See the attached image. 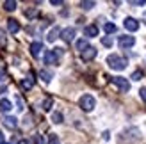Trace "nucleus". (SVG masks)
<instances>
[{
  "label": "nucleus",
  "instance_id": "nucleus-33",
  "mask_svg": "<svg viewBox=\"0 0 146 144\" xmlns=\"http://www.w3.org/2000/svg\"><path fill=\"white\" fill-rule=\"evenodd\" d=\"M5 89H7L5 85H2V87H0V94H2V92H5Z\"/></svg>",
  "mask_w": 146,
  "mask_h": 144
},
{
  "label": "nucleus",
  "instance_id": "nucleus-11",
  "mask_svg": "<svg viewBox=\"0 0 146 144\" xmlns=\"http://www.w3.org/2000/svg\"><path fill=\"white\" fill-rule=\"evenodd\" d=\"M7 30H9L11 34H16L18 30H20V23H18V21L16 20H7Z\"/></svg>",
  "mask_w": 146,
  "mask_h": 144
},
{
  "label": "nucleus",
  "instance_id": "nucleus-27",
  "mask_svg": "<svg viewBox=\"0 0 146 144\" xmlns=\"http://www.w3.org/2000/svg\"><path fill=\"white\" fill-rule=\"evenodd\" d=\"M141 77H143V71H134V75H132L134 80H141Z\"/></svg>",
  "mask_w": 146,
  "mask_h": 144
},
{
  "label": "nucleus",
  "instance_id": "nucleus-23",
  "mask_svg": "<svg viewBox=\"0 0 146 144\" xmlns=\"http://www.w3.org/2000/svg\"><path fill=\"white\" fill-rule=\"evenodd\" d=\"M48 144H61L59 137H57L55 133H50V137H48Z\"/></svg>",
  "mask_w": 146,
  "mask_h": 144
},
{
  "label": "nucleus",
  "instance_id": "nucleus-14",
  "mask_svg": "<svg viewBox=\"0 0 146 144\" xmlns=\"http://www.w3.org/2000/svg\"><path fill=\"white\" fill-rule=\"evenodd\" d=\"M59 34H61V28H59V27H54L52 30L48 32V36H46V39H48L50 43H54V41H55L57 38H59Z\"/></svg>",
  "mask_w": 146,
  "mask_h": 144
},
{
  "label": "nucleus",
  "instance_id": "nucleus-25",
  "mask_svg": "<svg viewBox=\"0 0 146 144\" xmlns=\"http://www.w3.org/2000/svg\"><path fill=\"white\" fill-rule=\"evenodd\" d=\"M104 28H105V32H107V34L116 32V25H114V23H105V27H104Z\"/></svg>",
  "mask_w": 146,
  "mask_h": 144
},
{
  "label": "nucleus",
  "instance_id": "nucleus-9",
  "mask_svg": "<svg viewBox=\"0 0 146 144\" xmlns=\"http://www.w3.org/2000/svg\"><path fill=\"white\" fill-rule=\"evenodd\" d=\"M4 125H5L7 128H11V130H14V128L18 126V119L14 118V116H5V118H4Z\"/></svg>",
  "mask_w": 146,
  "mask_h": 144
},
{
  "label": "nucleus",
  "instance_id": "nucleus-12",
  "mask_svg": "<svg viewBox=\"0 0 146 144\" xmlns=\"http://www.w3.org/2000/svg\"><path fill=\"white\" fill-rule=\"evenodd\" d=\"M32 85H34V77H32V75H27L23 80H21V87H23L25 91L32 89Z\"/></svg>",
  "mask_w": 146,
  "mask_h": 144
},
{
  "label": "nucleus",
  "instance_id": "nucleus-31",
  "mask_svg": "<svg viewBox=\"0 0 146 144\" xmlns=\"http://www.w3.org/2000/svg\"><path fill=\"white\" fill-rule=\"evenodd\" d=\"M4 77H5V71H4L2 68H0V82H2V80H4Z\"/></svg>",
  "mask_w": 146,
  "mask_h": 144
},
{
  "label": "nucleus",
  "instance_id": "nucleus-5",
  "mask_svg": "<svg viewBox=\"0 0 146 144\" xmlns=\"http://www.w3.org/2000/svg\"><path fill=\"white\" fill-rule=\"evenodd\" d=\"M118 45H119V48L127 50V48H132L135 45V39H134V36H121L119 41H118Z\"/></svg>",
  "mask_w": 146,
  "mask_h": 144
},
{
  "label": "nucleus",
  "instance_id": "nucleus-8",
  "mask_svg": "<svg viewBox=\"0 0 146 144\" xmlns=\"http://www.w3.org/2000/svg\"><path fill=\"white\" fill-rule=\"evenodd\" d=\"M123 25H125L127 30L130 32H135L137 28H139V21H137L135 18H125V21H123Z\"/></svg>",
  "mask_w": 146,
  "mask_h": 144
},
{
  "label": "nucleus",
  "instance_id": "nucleus-13",
  "mask_svg": "<svg viewBox=\"0 0 146 144\" xmlns=\"http://www.w3.org/2000/svg\"><path fill=\"white\" fill-rule=\"evenodd\" d=\"M41 50H43V43H39V41H36V43H32V45H31V54L34 57H39Z\"/></svg>",
  "mask_w": 146,
  "mask_h": 144
},
{
  "label": "nucleus",
  "instance_id": "nucleus-10",
  "mask_svg": "<svg viewBox=\"0 0 146 144\" xmlns=\"http://www.w3.org/2000/svg\"><path fill=\"white\" fill-rule=\"evenodd\" d=\"M84 36H87V38H96L98 36V27L96 25H87L84 28Z\"/></svg>",
  "mask_w": 146,
  "mask_h": 144
},
{
  "label": "nucleus",
  "instance_id": "nucleus-21",
  "mask_svg": "<svg viewBox=\"0 0 146 144\" xmlns=\"http://www.w3.org/2000/svg\"><path fill=\"white\" fill-rule=\"evenodd\" d=\"M87 46H89V45H87L86 39H78V41H77V50H80V52H84Z\"/></svg>",
  "mask_w": 146,
  "mask_h": 144
},
{
  "label": "nucleus",
  "instance_id": "nucleus-19",
  "mask_svg": "<svg viewBox=\"0 0 146 144\" xmlns=\"http://www.w3.org/2000/svg\"><path fill=\"white\" fill-rule=\"evenodd\" d=\"M25 16H27V18H31V20L36 18V16H38V9H36V7H31V9H27V11H25Z\"/></svg>",
  "mask_w": 146,
  "mask_h": 144
},
{
  "label": "nucleus",
  "instance_id": "nucleus-36",
  "mask_svg": "<svg viewBox=\"0 0 146 144\" xmlns=\"http://www.w3.org/2000/svg\"><path fill=\"white\" fill-rule=\"evenodd\" d=\"M2 144H9V142H2Z\"/></svg>",
  "mask_w": 146,
  "mask_h": 144
},
{
  "label": "nucleus",
  "instance_id": "nucleus-34",
  "mask_svg": "<svg viewBox=\"0 0 146 144\" xmlns=\"http://www.w3.org/2000/svg\"><path fill=\"white\" fill-rule=\"evenodd\" d=\"M4 142V135H2V132H0V144Z\"/></svg>",
  "mask_w": 146,
  "mask_h": 144
},
{
  "label": "nucleus",
  "instance_id": "nucleus-28",
  "mask_svg": "<svg viewBox=\"0 0 146 144\" xmlns=\"http://www.w3.org/2000/svg\"><path fill=\"white\" fill-rule=\"evenodd\" d=\"M130 4H132V5H144V4H146V0H132Z\"/></svg>",
  "mask_w": 146,
  "mask_h": 144
},
{
  "label": "nucleus",
  "instance_id": "nucleus-26",
  "mask_svg": "<svg viewBox=\"0 0 146 144\" xmlns=\"http://www.w3.org/2000/svg\"><path fill=\"white\" fill-rule=\"evenodd\" d=\"M102 45H104V46H112V38H109V36H107V38H104V39H102Z\"/></svg>",
  "mask_w": 146,
  "mask_h": 144
},
{
  "label": "nucleus",
  "instance_id": "nucleus-32",
  "mask_svg": "<svg viewBox=\"0 0 146 144\" xmlns=\"http://www.w3.org/2000/svg\"><path fill=\"white\" fill-rule=\"evenodd\" d=\"M52 5H62L61 0H52Z\"/></svg>",
  "mask_w": 146,
  "mask_h": 144
},
{
  "label": "nucleus",
  "instance_id": "nucleus-15",
  "mask_svg": "<svg viewBox=\"0 0 146 144\" xmlns=\"http://www.w3.org/2000/svg\"><path fill=\"white\" fill-rule=\"evenodd\" d=\"M11 109H13V103H11L7 98L0 100V112H9Z\"/></svg>",
  "mask_w": 146,
  "mask_h": 144
},
{
  "label": "nucleus",
  "instance_id": "nucleus-4",
  "mask_svg": "<svg viewBox=\"0 0 146 144\" xmlns=\"http://www.w3.org/2000/svg\"><path fill=\"white\" fill-rule=\"evenodd\" d=\"M111 82H112L118 89H121L123 92L130 91V82L127 80V78H123V77H112V78H111Z\"/></svg>",
  "mask_w": 146,
  "mask_h": 144
},
{
  "label": "nucleus",
  "instance_id": "nucleus-6",
  "mask_svg": "<svg viewBox=\"0 0 146 144\" xmlns=\"http://www.w3.org/2000/svg\"><path fill=\"white\" fill-rule=\"evenodd\" d=\"M96 48L94 46H87L84 52H80V57H82V61H93L94 57H96Z\"/></svg>",
  "mask_w": 146,
  "mask_h": 144
},
{
  "label": "nucleus",
  "instance_id": "nucleus-24",
  "mask_svg": "<svg viewBox=\"0 0 146 144\" xmlns=\"http://www.w3.org/2000/svg\"><path fill=\"white\" fill-rule=\"evenodd\" d=\"M5 45H7V36L2 28H0V46H5Z\"/></svg>",
  "mask_w": 146,
  "mask_h": 144
},
{
  "label": "nucleus",
  "instance_id": "nucleus-18",
  "mask_svg": "<svg viewBox=\"0 0 146 144\" xmlns=\"http://www.w3.org/2000/svg\"><path fill=\"white\" fill-rule=\"evenodd\" d=\"M96 5L93 2V0H86V2H80V7H82V9H86V11H89V9H93V7Z\"/></svg>",
  "mask_w": 146,
  "mask_h": 144
},
{
  "label": "nucleus",
  "instance_id": "nucleus-22",
  "mask_svg": "<svg viewBox=\"0 0 146 144\" xmlns=\"http://www.w3.org/2000/svg\"><path fill=\"white\" fill-rule=\"evenodd\" d=\"M52 121H54L55 125L62 123V114H61V112H54V114H52Z\"/></svg>",
  "mask_w": 146,
  "mask_h": 144
},
{
  "label": "nucleus",
  "instance_id": "nucleus-29",
  "mask_svg": "<svg viewBox=\"0 0 146 144\" xmlns=\"http://www.w3.org/2000/svg\"><path fill=\"white\" fill-rule=\"evenodd\" d=\"M139 94H141V98L146 102V87H141V91H139Z\"/></svg>",
  "mask_w": 146,
  "mask_h": 144
},
{
  "label": "nucleus",
  "instance_id": "nucleus-16",
  "mask_svg": "<svg viewBox=\"0 0 146 144\" xmlns=\"http://www.w3.org/2000/svg\"><path fill=\"white\" fill-rule=\"evenodd\" d=\"M4 9L13 13L14 9H16V2H14V0H5V2H4Z\"/></svg>",
  "mask_w": 146,
  "mask_h": 144
},
{
  "label": "nucleus",
  "instance_id": "nucleus-20",
  "mask_svg": "<svg viewBox=\"0 0 146 144\" xmlns=\"http://www.w3.org/2000/svg\"><path fill=\"white\" fill-rule=\"evenodd\" d=\"M52 103H54L52 98H45V100H43V105H41L43 110H50V109H52Z\"/></svg>",
  "mask_w": 146,
  "mask_h": 144
},
{
  "label": "nucleus",
  "instance_id": "nucleus-1",
  "mask_svg": "<svg viewBox=\"0 0 146 144\" xmlns=\"http://www.w3.org/2000/svg\"><path fill=\"white\" fill-rule=\"evenodd\" d=\"M107 64H109V68H111V69L121 71V69H125V68H127V59H123V57L112 54V55H109V57H107Z\"/></svg>",
  "mask_w": 146,
  "mask_h": 144
},
{
  "label": "nucleus",
  "instance_id": "nucleus-2",
  "mask_svg": "<svg viewBox=\"0 0 146 144\" xmlns=\"http://www.w3.org/2000/svg\"><path fill=\"white\" fill-rule=\"evenodd\" d=\"M94 105H96V100H94L91 94H84V96H80V100H78V107L84 112H91L94 109Z\"/></svg>",
  "mask_w": 146,
  "mask_h": 144
},
{
  "label": "nucleus",
  "instance_id": "nucleus-35",
  "mask_svg": "<svg viewBox=\"0 0 146 144\" xmlns=\"http://www.w3.org/2000/svg\"><path fill=\"white\" fill-rule=\"evenodd\" d=\"M143 18H144V21H146V13H144V14H143Z\"/></svg>",
  "mask_w": 146,
  "mask_h": 144
},
{
  "label": "nucleus",
  "instance_id": "nucleus-17",
  "mask_svg": "<svg viewBox=\"0 0 146 144\" xmlns=\"http://www.w3.org/2000/svg\"><path fill=\"white\" fill-rule=\"evenodd\" d=\"M39 77L43 78V82H50V80H52V73L46 71V69H41L39 71Z\"/></svg>",
  "mask_w": 146,
  "mask_h": 144
},
{
  "label": "nucleus",
  "instance_id": "nucleus-3",
  "mask_svg": "<svg viewBox=\"0 0 146 144\" xmlns=\"http://www.w3.org/2000/svg\"><path fill=\"white\" fill-rule=\"evenodd\" d=\"M61 55H62V48L48 50V52L45 54V62H46V64H59Z\"/></svg>",
  "mask_w": 146,
  "mask_h": 144
},
{
  "label": "nucleus",
  "instance_id": "nucleus-7",
  "mask_svg": "<svg viewBox=\"0 0 146 144\" xmlns=\"http://www.w3.org/2000/svg\"><path fill=\"white\" fill-rule=\"evenodd\" d=\"M61 38H62L64 43H71L73 39H75V28L68 27V28H64V30H61Z\"/></svg>",
  "mask_w": 146,
  "mask_h": 144
},
{
  "label": "nucleus",
  "instance_id": "nucleus-30",
  "mask_svg": "<svg viewBox=\"0 0 146 144\" xmlns=\"http://www.w3.org/2000/svg\"><path fill=\"white\" fill-rule=\"evenodd\" d=\"M34 142H36V144H43V139H41V135H36V137H34Z\"/></svg>",
  "mask_w": 146,
  "mask_h": 144
}]
</instances>
